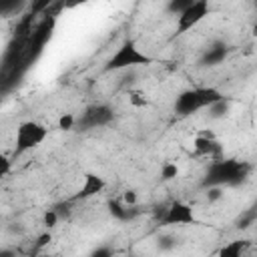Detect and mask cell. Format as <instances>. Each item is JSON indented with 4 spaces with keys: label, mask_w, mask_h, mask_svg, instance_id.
I'll return each mask as SVG.
<instances>
[{
    "label": "cell",
    "mask_w": 257,
    "mask_h": 257,
    "mask_svg": "<svg viewBox=\"0 0 257 257\" xmlns=\"http://www.w3.org/2000/svg\"><path fill=\"white\" fill-rule=\"evenodd\" d=\"M253 171V165L239 159H221L213 161L201 179V187H239L243 185Z\"/></svg>",
    "instance_id": "1"
},
{
    "label": "cell",
    "mask_w": 257,
    "mask_h": 257,
    "mask_svg": "<svg viewBox=\"0 0 257 257\" xmlns=\"http://www.w3.org/2000/svg\"><path fill=\"white\" fill-rule=\"evenodd\" d=\"M147 64H153V56L145 54L133 38H126L114 50V54L104 62L102 70L116 72V70H124V68H133V66H147Z\"/></svg>",
    "instance_id": "2"
},
{
    "label": "cell",
    "mask_w": 257,
    "mask_h": 257,
    "mask_svg": "<svg viewBox=\"0 0 257 257\" xmlns=\"http://www.w3.org/2000/svg\"><path fill=\"white\" fill-rule=\"evenodd\" d=\"M48 137V128L36 120H24L16 128V141H14V157L24 155L26 151L36 149L38 145L44 143Z\"/></svg>",
    "instance_id": "3"
},
{
    "label": "cell",
    "mask_w": 257,
    "mask_h": 257,
    "mask_svg": "<svg viewBox=\"0 0 257 257\" xmlns=\"http://www.w3.org/2000/svg\"><path fill=\"white\" fill-rule=\"evenodd\" d=\"M114 118V110L108 104H90L86 106L80 116H76V128L78 131H90L98 126H106Z\"/></svg>",
    "instance_id": "4"
},
{
    "label": "cell",
    "mask_w": 257,
    "mask_h": 257,
    "mask_svg": "<svg viewBox=\"0 0 257 257\" xmlns=\"http://www.w3.org/2000/svg\"><path fill=\"white\" fill-rule=\"evenodd\" d=\"M211 12V4L207 0H195L179 18H177V28H175V36L185 34L187 30H191L193 26H197L205 16H209Z\"/></svg>",
    "instance_id": "5"
},
{
    "label": "cell",
    "mask_w": 257,
    "mask_h": 257,
    "mask_svg": "<svg viewBox=\"0 0 257 257\" xmlns=\"http://www.w3.org/2000/svg\"><path fill=\"white\" fill-rule=\"evenodd\" d=\"M159 223L161 225H191V223H195L193 207L183 203V201H173L165 209V215Z\"/></svg>",
    "instance_id": "6"
},
{
    "label": "cell",
    "mask_w": 257,
    "mask_h": 257,
    "mask_svg": "<svg viewBox=\"0 0 257 257\" xmlns=\"http://www.w3.org/2000/svg\"><path fill=\"white\" fill-rule=\"evenodd\" d=\"M193 149H195V155H201V157H209L213 161H221L225 159L223 157V147L219 145V141L215 139L213 133H201L193 139Z\"/></svg>",
    "instance_id": "7"
},
{
    "label": "cell",
    "mask_w": 257,
    "mask_h": 257,
    "mask_svg": "<svg viewBox=\"0 0 257 257\" xmlns=\"http://www.w3.org/2000/svg\"><path fill=\"white\" fill-rule=\"evenodd\" d=\"M227 56H229V44L223 42V40H213V42L201 52L197 64H199L201 68H213V66L221 64Z\"/></svg>",
    "instance_id": "8"
},
{
    "label": "cell",
    "mask_w": 257,
    "mask_h": 257,
    "mask_svg": "<svg viewBox=\"0 0 257 257\" xmlns=\"http://www.w3.org/2000/svg\"><path fill=\"white\" fill-rule=\"evenodd\" d=\"M104 187H106V181H104L100 175L86 173V175H84V181H82V185H80V189H78L68 201L72 203V201H84V199H90V197L102 193Z\"/></svg>",
    "instance_id": "9"
},
{
    "label": "cell",
    "mask_w": 257,
    "mask_h": 257,
    "mask_svg": "<svg viewBox=\"0 0 257 257\" xmlns=\"http://www.w3.org/2000/svg\"><path fill=\"white\" fill-rule=\"evenodd\" d=\"M197 110H201L197 90H195V88L181 90V92L177 94V98H175V112H177L179 116H191V114H195Z\"/></svg>",
    "instance_id": "10"
},
{
    "label": "cell",
    "mask_w": 257,
    "mask_h": 257,
    "mask_svg": "<svg viewBox=\"0 0 257 257\" xmlns=\"http://www.w3.org/2000/svg\"><path fill=\"white\" fill-rule=\"evenodd\" d=\"M106 211H108L110 217H114V219H118V221H131V219H135L137 213H139L135 207L124 205V203L118 201V199H110V201H106Z\"/></svg>",
    "instance_id": "11"
},
{
    "label": "cell",
    "mask_w": 257,
    "mask_h": 257,
    "mask_svg": "<svg viewBox=\"0 0 257 257\" xmlns=\"http://www.w3.org/2000/svg\"><path fill=\"white\" fill-rule=\"evenodd\" d=\"M195 90H197L201 108H209V106H213L215 102H219V100L225 98L223 92H221L219 88H215V86H197Z\"/></svg>",
    "instance_id": "12"
},
{
    "label": "cell",
    "mask_w": 257,
    "mask_h": 257,
    "mask_svg": "<svg viewBox=\"0 0 257 257\" xmlns=\"http://www.w3.org/2000/svg\"><path fill=\"white\" fill-rule=\"evenodd\" d=\"M34 20H36V16L32 14V12H26L18 22H16V28H14V32H16V38H28L30 34H32V30H34Z\"/></svg>",
    "instance_id": "13"
},
{
    "label": "cell",
    "mask_w": 257,
    "mask_h": 257,
    "mask_svg": "<svg viewBox=\"0 0 257 257\" xmlns=\"http://www.w3.org/2000/svg\"><path fill=\"white\" fill-rule=\"evenodd\" d=\"M247 243L243 239H235V241H229L227 245H223L217 253V257H243V251H245Z\"/></svg>",
    "instance_id": "14"
},
{
    "label": "cell",
    "mask_w": 257,
    "mask_h": 257,
    "mask_svg": "<svg viewBox=\"0 0 257 257\" xmlns=\"http://www.w3.org/2000/svg\"><path fill=\"white\" fill-rule=\"evenodd\" d=\"M177 245H179V239H177L175 235H171V233H161V235L157 237V249L163 251V253L173 251Z\"/></svg>",
    "instance_id": "15"
},
{
    "label": "cell",
    "mask_w": 257,
    "mask_h": 257,
    "mask_svg": "<svg viewBox=\"0 0 257 257\" xmlns=\"http://www.w3.org/2000/svg\"><path fill=\"white\" fill-rule=\"evenodd\" d=\"M255 221H257V207H251V209H247V211L235 221V227H237L239 231H245V229H249Z\"/></svg>",
    "instance_id": "16"
},
{
    "label": "cell",
    "mask_w": 257,
    "mask_h": 257,
    "mask_svg": "<svg viewBox=\"0 0 257 257\" xmlns=\"http://www.w3.org/2000/svg\"><path fill=\"white\" fill-rule=\"evenodd\" d=\"M229 110H231V102L227 98H223V100L215 102L213 106H209V116L211 118H223L229 114Z\"/></svg>",
    "instance_id": "17"
},
{
    "label": "cell",
    "mask_w": 257,
    "mask_h": 257,
    "mask_svg": "<svg viewBox=\"0 0 257 257\" xmlns=\"http://www.w3.org/2000/svg\"><path fill=\"white\" fill-rule=\"evenodd\" d=\"M193 2H195V0H171V2L167 4V12H171V14H175V16L179 18Z\"/></svg>",
    "instance_id": "18"
},
{
    "label": "cell",
    "mask_w": 257,
    "mask_h": 257,
    "mask_svg": "<svg viewBox=\"0 0 257 257\" xmlns=\"http://www.w3.org/2000/svg\"><path fill=\"white\" fill-rule=\"evenodd\" d=\"M177 177H179V167H177L175 163H165V165L161 167V181L169 183V181H173V179H177Z\"/></svg>",
    "instance_id": "19"
},
{
    "label": "cell",
    "mask_w": 257,
    "mask_h": 257,
    "mask_svg": "<svg viewBox=\"0 0 257 257\" xmlns=\"http://www.w3.org/2000/svg\"><path fill=\"white\" fill-rule=\"evenodd\" d=\"M128 102H131V106H135V108H145V106L149 104L145 92H141V90H128Z\"/></svg>",
    "instance_id": "20"
},
{
    "label": "cell",
    "mask_w": 257,
    "mask_h": 257,
    "mask_svg": "<svg viewBox=\"0 0 257 257\" xmlns=\"http://www.w3.org/2000/svg\"><path fill=\"white\" fill-rule=\"evenodd\" d=\"M58 128L60 131H72V128H76V116L72 112H64L58 118Z\"/></svg>",
    "instance_id": "21"
},
{
    "label": "cell",
    "mask_w": 257,
    "mask_h": 257,
    "mask_svg": "<svg viewBox=\"0 0 257 257\" xmlns=\"http://www.w3.org/2000/svg\"><path fill=\"white\" fill-rule=\"evenodd\" d=\"M60 221V217H58V213L50 207V209H46V213H44V217H42V225L46 227V229H52V227H56V223Z\"/></svg>",
    "instance_id": "22"
},
{
    "label": "cell",
    "mask_w": 257,
    "mask_h": 257,
    "mask_svg": "<svg viewBox=\"0 0 257 257\" xmlns=\"http://www.w3.org/2000/svg\"><path fill=\"white\" fill-rule=\"evenodd\" d=\"M26 6V2H22V0H18V2H10V4H4L2 8H0V12H2V16H10L12 12H20L22 8Z\"/></svg>",
    "instance_id": "23"
},
{
    "label": "cell",
    "mask_w": 257,
    "mask_h": 257,
    "mask_svg": "<svg viewBox=\"0 0 257 257\" xmlns=\"http://www.w3.org/2000/svg\"><path fill=\"white\" fill-rule=\"evenodd\" d=\"M221 197H223V187H209V189H205L207 203H217Z\"/></svg>",
    "instance_id": "24"
},
{
    "label": "cell",
    "mask_w": 257,
    "mask_h": 257,
    "mask_svg": "<svg viewBox=\"0 0 257 257\" xmlns=\"http://www.w3.org/2000/svg\"><path fill=\"white\" fill-rule=\"evenodd\" d=\"M50 241H52V235H50L48 231H46V233H42V235H38V237H36V243H34V247H32V253L42 251Z\"/></svg>",
    "instance_id": "25"
},
{
    "label": "cell",
    "mask_w": 257,
    "mask_h": 257,
    "mask_svg": "<svg viewBox=\"0 0 257 257\" xmlns=\"http://www.w3.org/2000/svg\"><path fill=\"white\" fill-rule=\"evenodd\" d=\"M52 209L58 213L60 219H68L70 217V201H60V203L52 205Z\"/></svg>",
    "instance_id": "26"
},
{
    "label": "cell",
    "mask_w": 257,
    "mask_h": 257,
    "mask_svg": "<svg viewBox=\"0 0 257 257\" xmlns=\"http://www.w3.org/2000/svg\"><path fill=\"white\" fill-rule=\"evenodd\" d=\"M124 205H128V207H137V203H139V195H137V191L135 189H126L124 193H122V199H120Z\"/></svg>",
    "instance_id": "27"
},
{
    "label": "cell",
    "mask_w": 257,
    "mask_h": 257,
    "mask_svg": "<svg viewBox=\"0 0 257 257\" xmlns=\"http://www.w3.org/2000/svg\"><path fill=\"white\" fill-rule=\"evenodd\" d=\"M88 257H114V249L108 245H102V247H96Z\"/></svg>",
    "instance_id": "28"
},
{
    "label": "cell",
    "mask_w": 257,
    "mask_h": 257,
    "mask_svg": "<svg viewBox=\"0 0 257 257\" xmlns=\"http://www.w3.org/2000/svg\"><path fill=\"white\" fill-rule=\"evenodd\" d=\"M0 257H16V251L14 249H2L0 251Z\"/></svg>",
    "instance_id": "29"
},
{
    "label": "cell",
    "mask_w": 257,
    "mask_h": 257,
    "mask_svg": "<svg viewBox=\"0 0 257 257\" xmlns=\"http://www.w3.org/2000/svg\"><path fill=\"white\" fill-rule=\"evenodd\" d=\"M40 257H52V255H48V253H42V255H40Z\"/></svg>",
    "instance_id": "30"
},
{
    "label": "cell",
    "mask_w": 257,
    "mask_h": 257,
    "mask_svg": "<svg viewBox=\"0 0 257 257\" xmlns=\"http://www.w3.org/2000/svg\"><path fill=\"white\" fill-rule=\"evenodd\" d=\"M253 6H255V10H257V0H255V2H253Z\"/></svg>",
    "instance_id": "31"
},
{
    "label": "cell",
    "mask_w": 257,
    "mask_h": 257,
    "mask_svg": "<svg viewBox=\"0 0 257 257\" xmlns=\"http://www.w3.org/2000/svg\"><path fill=\"white\" fill-rule=\"evenodd\" d=\"M128 257H137V255H128Z\"/></svg>",
    "instance_id": "32"
},
{
    "label": "cell",
    "mask_w": 257,
    "mask_h": 257,
    "mask_svg": "<svg viewBox=\"0 0 257 257\" xmlns=\"http://www.w3.org/2000/svg\"><path fill=\"white\" fill-rule=\"evenodd\" d=\"M30 257H32V255H30Z\"/></svg>",
    "instance_id": "33"
}]
</instances>
